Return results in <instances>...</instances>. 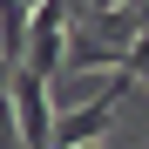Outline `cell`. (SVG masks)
Wrapping results in <instances>:
<instances>
[{
    "label": "cell",
    "instance_id": "1",
    "mask_svg": "<svg viewBox=\"0 0 149 149\" xmlns=\"http://www.w3.org/2000/svg\"><path fill=\"white\" fill-rule=\"evenodd\" d=\"M122 88H129V74H109V88L95 95L88 109H74L54 122V149H81V142H102L115 129V109H122Z\"/></svg>",
    "mask_w": 149,
    "mask_h": 149
},
{
    "label": "cell",
    "instance_id": "2",
    "mask_svg": "<svg viewBox=\"0 0 149 149\" xmlns=\"http://www.w3.org/2000/svg\"><path fill=\"white\" fill-rule=\"evenodd\" d=\"M14 109H20V149H54V115H47V74H34L27 61L14 68Z\"/></svg>",
    "mask_w": 149,
    "mask_h": 149
},
{
    "label": "cell",
    "instance_id": "3",
    "mask_svg": "<svg viewBox=\"0 0 149 149\" xmlns=\"http://www.w3.org/2000/svg\"><path fill=\"white\" fill-rule=\"evenodd\" d=\"M27 68H34V74L68 68V0L34 7V20H27Z\"/></svg>",
    "mask_w": 149,
    "mask_h": 149
},
{
    "label": "cell",
    "instance_id": "4",
    "mask_svg": "<svg viewBox=\"0 0 149 149\" xmlns=\"http://www.w3.org/2000/svg\"><path fill=\"white\" fill-rule=\"evenodd\" d=\"M81 149H95V142H81Z\"/></svg>",
    "mask_w": 149,
    "mask_h": 149
}]
</instances>
